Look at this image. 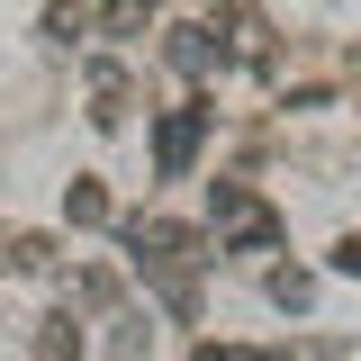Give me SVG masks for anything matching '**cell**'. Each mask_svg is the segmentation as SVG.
<instances>
[{"instance_id": "6da1fadb", "label": "cell", "mask_w": 361, "mask_h": 361, "mask_svg": "<svg viewBox=\"0 0 361 361\" xmlns=\"http://www.w3.org/2000/svg\"><path fill=\"white\" fill-rule=\"evenodd\" d=\"M199 127H208V109H172V118H163V135H154V172H163V180H180V172H190V154H199Z\"/></svg>"}, {"instance_id": "7a4b0ae2", "label": "cell", "mask_w": 361, "mask_h": 361, "mask_svg": "<svg viewBox=\"0 0 361 361\" xmlns=\"http://www.w3.org/2000/svg\"><path fill=\"white\" fill-rule=\"evenodd\" d=\"M334 271H361V235H343V253H334Z\"/></svg>"}]
</instances>
